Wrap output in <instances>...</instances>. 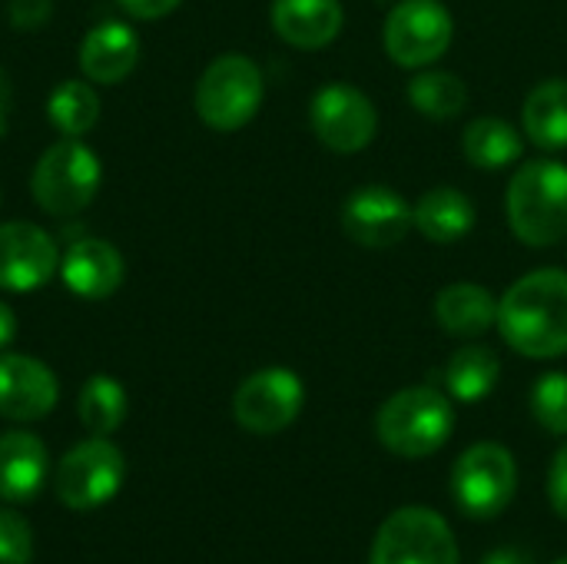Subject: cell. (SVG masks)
<instances>
[{
	"label": "cell",
	"mask_w": 567,
	"mask_h": 564,
	"mask_svg": "<svg viewBox=\"0 0 567 564\" xmlns=\"http://www.w3.org/2000/svg\"><path fill=\"white\" fill-rule=\"evenodd\" d=\"M47 17H50L47 0H13L10 3V23L17 30H37Z\"/></svg>",
	"instance_id": "f546056e"
},
{
	"label": "cell",
	"mask_w": 567,
	"mask_h": 564,
	"mask_svg": "<svg viewBox=\"0 0 567 564\" xmlns=\"http://www.w3.org/2000/svg\"><path fill=\"white\" fill-rule=\"evenodd\" d=\"M482 564H525V558L515 548H498V552H492Z\"/></svg>",
	"instance_id": "836d02e7"
},
{
	"label": "cell",
	"mask_w": 567,
	"mask_h": 564,
	"mask_svg": "<svg viewBox=\"0 0 567 564\" xmlns=\"http://www.w3.org/2000/svg\"><path fill=\"white\" fill-rule=\"evenodd\" d=\"M60 399L56 376L33 356H0V416L10 422H37L53 412Z\"/></svg>",
	"instance_id": "5bb4252c"
},
{
	"label": "cell",
	"mask_w": 567,
	"mask_h": 564,
	"mask_svg": "<svg viewBox=\"0 0 567 564\" xmlns=\"http://www.w3.org/2000/svg\"><path fill=\"white\" fill-rule=\"evenodd\" d=\"M60 269L56 243L37 223H0V293H33Z\"/></svg>",
	"instance_id": "4fadbf2b"
},
{
	"label": "cell",
	"mask_w": 567,
	"mask_h": 564,
	"mask_svg": "<svg viewBox=\"0 0 567 564\" xmlns=\"http://www.w3.org/2000/svg\"><path fill=\"white\" fill-rule=\"evenodd\" d=\"M548 499H551V509L567 522V442L558 449V455L551 462V472H548Z\"/></svg>",
	"instance_id": "f1b7e54d"
},
{
	"label": "cell",
	"mask_w": 567,
	"mask_h": 564,
	"mask_svg": "<svg viewBox=\"0 0 567 564\" xmlns=\"http://www.w3.org/2000/svg\"><path fill=\"white\" fill-rule=\"evenodd\" d=\"M435 322L458 339L485 336L498 326V299L478 283H452L435 296Z\"/></svg>",
	"instance_id": "d6986e66"
},
{
	"label": "cell",
	"mask_w": 567,
	"mask_h": 564,
	"mask_svg": "<svg viewBox=\"0 0 567 564\" xmlns=\"http://www.w3.org/2000/svg\"><path fill=\"white\" fill-rule=\"evenodd\" d=\"M532 416L551 435H567V372H548L535 382Z\"/></svg>",
	"instance_id": "4316f807"
},
{
	"label": "cell",
	"mask_w": 567,
	"mask_h": 564,
	"mask_svg": "<svg viewBox=\"0 0 567 564\" xmlns=\"http://www.w3.org/2000/svg\"><path fill=\"white\" fill-rule=\"evenodd\" d=\"M60 276L73 296H80L86 302H100V299H110L123 286L126 263L113 243L80 239L60 259Z\"/></svg>",
	"instance_id": "9a60e30c"
},
{
	"label": "cell",
	"mask_w": 567,
	"mask_h": 564,
	"mask_svg": "<svg viewBox=\"0 0 567 564\" xmlns=\"http://www.w3.org/2000/svg\"><path fill=\"white\" fill-rule=\"evenodd\" d=\"M306 406V386L292 369L269 366L239 382L233 396L236 422L252 435H276L289 429Z\"/></svg>",
	"instance_id": "30bf717a"
},
{
	"label": "cell",
	"mask_w": 567,
	"mask_h": 564,
	"mask_svg": "<svg viewBox=\"0 0 567 564\" xmlns=\"http://www.w3.org/2000/svg\"><path fill=\"white\" fill-rule=\"evenodd\" d=\"M522 126L535 146L548 153L567 150V80H545L528 93L522 106Z\"/></svg>",
	"instance_id": "44dd1931"
},
{
	"label": "cell",
	"mask_w": 567,
	"mask_h": 564,
	"mask_svg": "<svg viewBox=\"0 0 567 564\" xmlns=\"http://www.w3.org/2000/svg\"><path fill=\"white\" fill-rule=\"evenodd\" d=\"M17 339V312L0 299V349H7Z\"/></svg>",
	"instance_id": "d6a6232c"
},
{
	"label": "cell",
	"mask_w": 567,
	"mask_h": 564,
	"mask_svg": "<svg viewBox=\"0 0 567 564\" xmlns=\"http://www.w3.org/2000/svg\"><path fill=\"white\" fill-rule=\"evenodd\" d=\"M455 432V409L432 386L399 389L375 416V439L399 459H429Z\"/></svg>",
	"instance_id": "3957f363"
},
{
	"label": "cell",
	"mask_w": 567,
	"mask_h": 564,
	"mask_svg": "<svg viewBox=\"0 0 567 564\" xmlns=\"http://www.w3.org/2000/svg\"><path fill=\"white\" fill-rule=\"evenodd\" d=\"M502 339L528 359L567 352V273L535 269L498 299Z\"/></svg>",
	"instance_id": "6da1fadb"
},
{
	"label": "cell",
	"mask_w": 567,
	"mask_h": 564,
	"mask_svg": "<svg viewBox=\"0 0 567 564\" xmlns=\"http://www.w3.org/2000/svg\"><path fill=\"white\" fill-rule=\"evenodd\" d=\"M123 482H126V459L103 435L73 445L53 472L56 499L76 512H90L113 502Z\"/></svg>",
	"instance_id": "ba28073f"
},
{
	"label": "cell",
	"mask_w": 567,
	"mask_h": 564,
	"mask_svg": "<svg viewBox=\"0 0 567 564\" xmlns=\"http://www.w3.org/2000/svg\"><path fill=\"white\" fill-rule=\"evenodd\" d=\"M515 492L518 465L502 442H475L458 455L452 469V495L468 519L488 522L502 515L512 505Z\"/></svg>",
	"instance_id": "8992f818"
},
{
	"label": "cell",
	"mask_w": 567,
	"mask_h": 564,
	"mask_svg": "<svg viewBox=\"0 0 567 564\" xmlns=\"http://www.w3.org/2000/svg\"><path fill=\"white\" fill-rule=\"evenodd\" d=\"M455 20L442 0H399L382 27L385 53L402 70H425L452 47Z\"/></svg>",
	"instance_id": "9c48e42d"
},
{
	"label": "cell",
	"mask_w": 567,
	"mask_h": 564,
	"mask_svg": "<svg viewBox=\"0 0 567 564\" xmlns=\"http://www.w3.org/2000/svg\"><path fill=\"white\" fill-rule=\"evenodd\" d=\"M116 3L136 20H159L166 13H173L183 0H116Z\"/></svg>",
	"instance_id": "4dcf8cb0"
},
{
	"label": "cell",
	"mask_w": 567,
	"mask_h": 564,
	"mask_svg": "<svg viewBox=\"0 0 567 564\" xmlns=\"http://www.w3.org/2000/svg\"><path fill=\"white\" fill-rule=\"evenodd\" d=\"M412 216L415 229L435 246H452L475 229V203L455 186H435L422 193V199L412 206Z\"/></svg>",
	"instance_id": "ffe728a7"
},
{
	"label": "cell",
	"mask_w": 567,
	"mask_h": 564,
	"mask_svg": "<svg viewBox=\"0 0 567 564\" xmlns=\"http://www.w3.org/2000/svg\"><path fill=\"white\" fill-rule=\"evenodd\" d=\"M512 233L532 246H558L567 236V166L558 160L522 163L505 193Z\"/></svg>",
	"instance_id": "7a4b0ae2"
},
{
	"label": "cell",
	"mask_w": 567,
	"mask_h": 564,
	"mask_svg": "<svg viewBox=\"0 0 567 564\" xmlns=\"http://www.w3.org/2000/svg\"><path fill=\"white\" fill-rule=\"evenodd\" d=\"M502 379V359L488 346H462L445 366V389L455 402L475 406L495 392Z\"/></svg>",
	"instance_id": "603a6c76"
},
{
	"label": "cell",
	"mask_w": 567,
	"mask_h": 564,
	"mask_svg": "<svg viewBox=\"0 0 567 564\" xmlns=\"http://www.w3.org/2000/svg\"><path fill=\"white\" fill-rule=\"evenodd\" d=\"M33 558V532L13 512L0 509V564H30Z\"/></svg>",
	"instance_id": "83f0119b"
},
{
	"label": "cell",
	"mask_w": 567,
	"mask_h": 564,
	"mask_svg": "<svg viewBox=\"0 0 567 564\" xmlns=\"http://www.w3.org/2000/svg\"><path fill=\"white\" fill-rule=\"evenodd\" d=\"M126 412H130L126 389L113 376H90L83 382L76 416L90 435H103V439L113 435L126 422Z\"/></svg>",
	"instance_id": "d4e9b609"
},
{
	"label": "cell",
	"mask_w": 567,
	"mask_h": 564,
	"mask_svg": "<svg viewBox=\"0 0 567 564\" xmlns=\"http://www.w3.org/2000/svg\"><path fill=\"white\" fill-rule=\"evenodd\" d=\"M50 475V459L43 442L33 432H3L0 435V499L30 502Z\"/></svg>",
	"instance_id": "ac0fdd59"
},
{
	"label": "cell",
	"mask_w": 567,
	"mask_h": 564,
	"mask_svg": "<svg viewBox=\"0 0 567 564\" xmlns=\"http://www.w3.org/2000/svg\"><path fill=\"white\" fill-rule=\"evenodd\" d=\"M10 110H13V83H10V73L0 66V140L10 130Z\"/></svg>",
	"instance_id": "1f68e13d"
},
{
	"label": "cell",
	"mask_w": 567,
	"mask_h": 564,
	"mask_svg": "<svg viewBox=\"0 0 567 564\" xmlns=\"http://www.w3.org/2000/svg\"><path fill=\"white\" fill-rule=\"evenodd\" d=\"M269 20L289 47L322 50L339 37L346 13L339 0H272Z\"/></svg>",
	"instance_id": "e0dca14e"
},
{
	"label": "cell",
	"mask_w": 567,
	"mask_h": 564,
	"mask_svg": "<svg viewBox=\"0 0 567 564\" xmlns=\"http://www.w3.org/2000/svg\"><path fill=\"white\" fill-rule=\"evenodd\" d=\"M262 70L246 53L216 57L196 83V113L216 133L243 130L262 106Z\"/></svg>",
	"instance_id": "5b68a950"
},
{
	"label": "cell",
	"mask_w": 567,
	"mask_h": 564,
	"mask_svg": "<svg viewBox=\"0 0 567 564\" xmlns=\"http://www.w3.org/2000/svg\"><path fill=\"white\" fill-rule=\"evenodd\" d=\"M136 60H140V37L120 20L96 23L80 43V70L90 83L100 86L123 83L133 73Z\"/></svg>",
	"instance_id": "2e32d148"
},
{
	"label": "cell",
	"mask_w": 567,
	"mask_h": 564,
	"mask_svg": "<svg viewBox=\"0 0 567 564\" xmlns=\"http://www.w3.org/2000/svg\"><path fill=\"white\" fill-rule=\"evenodd\" d=\"M409 103L425 120H455L468 106V86L449 70H422L409 80Z\"/></svg>",
	"instance_id": "cb8c5ba5"
},
{
	"label": "cell",
	"mask_w": 567,
	"mask_h": 564,
	"mask_svg": "<svg viewBox=\"0 0 567 564\" xmlns=\"http://www.w3.org/2000/svg\"><path fill=\"white\" fill-rule=\"evenodd\" d=\"M100 183H103L100 156L83 140L63 136L40 153L30 176V193L43 213L76 216L93 203Z\"/></svg>",
	"instance_id": "277c9868"
},
{
	"label": "cell",
	"mask_w": 567,
	"mask_h": 564,
	"mask_svg": "<svg viewBox=\"0 0 567 564\" xmlns=\"http://www.w3.org/2000/svg\"><path fill=\"white\" fill-rule=\"evenodd\" d=\"M47 120L56 126L60 136H86L100 120V96L83 80H63L47 96Z\"/></svg>",
	"instance_id": "484cf974"
},
{
	"label": "cell",
	"mask_w": 567,
	"mask_h": 564,
	"mask_svg": "<svg viewBox=\"0 0 567 564\" xmlns=\"http://www.w3.org/2000/svg\"><path fill=\"white\" fill-rule=\"evenodd\" d=\"M522 150V133L502 116H475L462 133V153L475 170H508Z\"/></svg>",
	"instance_id": "7402d4cb"
},
{
	"label": "cell",
	"mask_w": 567,
	"mask_h": 564,
	"mask_svg": "<svg viewBox=\"0 0 567 564\" xmlns=\"http://www.w3.org/2000/svg\"><path fill=\"white\" fill-rule=\"evenodd\" d=\"M415 226L412 206L392 186H359L342 203V229L362 249H392Z\"/></svg>",
	"instance_id": "7c38bea8"
},
{
	"label": "cell",
	"mask_w": 567,
	"mask_h": 564,
	"mask_svg": "<svg viewBox=\"0 0 567 564\" xmlns=\"http://www.w3.org/2000/svg\"><path fill=\"white\" fill-rule=\"evenodd\" d=\"M309 123L332 153H359L375 140V103L352 83H326L309 103Z\"/></svg>",
	"instance_id": "8fae6325"
},
{
	"label": "cell",
	"mask_w": 567,
	"mask_h": 564,
	"mask_svg": "<svg viewBox=\"0 0 567 564\" xmlns=\"http://www.w3.org/2000/svg\"><path fill=\"white\" fill-rule=\"evenodd\" d=\"M369 564H458V542L439 512L409 505L379 525Z\"/></svg>",
	"instance_id": "52a82bcc"
},
{
	"label": "cell",
	"mask_w": 567,
	"mask_h": 564,
	"mask_svg": "<svg viewBox=\"0 0 567 564\" xmlns=\"http://www.w3.org/2000/svg\"><path fill=\"white\" fill-rule=\"evenodd\" d=\"M555 564H567V558H561V562H555Z\"/></svg>",
	"instance_id": "e575fe53"
}]
</instances>
